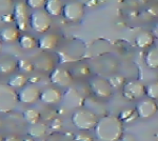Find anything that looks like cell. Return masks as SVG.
<instances>
[{"instance_id":"1","label":"cell","mask_w":158,"mask_h":141,"mask_svg":"<svg viewBox=\"0 0 158 141\" xmlns=\"http://www.w3.org/2000/svg\"><path fill=\"white\" fill-rule=\"evenodd\" d=\"M95 137L99 141H120L123 135V123L115 115H104L94 127Z\"/></svg>"},{"instance_id":"2","label":"cell","mask_w":158,"mask_h":141,"mask_svg":"<svg viewBox=\"0 0 158 141\" xmlns=\"http://www.w3.org/2000/svg\"><path fill=\"white\" fill-rule=\"evenodd\" d=\"M98 119L99 118L96 113L83 106L76 109L71 117L74 126L82 132L94 130L98 122Z\"/></svg>"},{"instance_id":"3","label":"cell","mask_w":158,"mask_h":141,"mask_svg":"<svg viewBox=\"0 0 158 141\" xmlns=\"http://www.w3.org/2000/svg\"><path fill=\"white\" fill-rule=\"evenodd\" d=\"M19 103L18 93L7 83H0V114H9Z\"/></svg>"},{"instance_id":"4","label":"cell","mask_w":158,"mask_h":141,"mask_svg":"<svg viewBox=\"0 0 158 141\" xmlns=\"http://www.w3.org/2000/svg\"><path fill=\"white\" fill-rule=\"evenodd\" d=\"M29 25L31 29L38 34H45L52 27V17L44 10H36L30 14Z\"/></svg>"},{"instance_id":"5","label":"cell","mask_w":158,"mask_h":141,"mask_svg":"<svg viewBox=\"0 0 158 141\" xmlns=\"http://www.w3.org/2000/svg\"><path fill=\"white\" fill-rule=\"evenodd\" d=\"M89 88L94 97L98 99H109L113 95V88L109 80L102 77H94L89 81Z\"/></svg>"},{"instance_id":"6","label":"cell","mask_w":158,"mask_h":141,"mask_svg":"<svg viewBox=\"0 0 158 141\" xmlns=\"http://www.w3.org/2000/svg\"><path fill=\"white\" fill-rule=\"evenodd\" d=\"M50 81L53 86L59 89H68L72 85L74 82V77L70 70L63 68V66H57L50 73Z\"/></svg>"},{"instance_id":"7","label":"cell","mask_w":158,"mask_h":141,"mask_svg":"<svg viewBox=\"0 0 158 141\" xmlns=\"http://www.w3.org/2000/svg\"><path fill=\"white\" fill-rule=\"evenodd\" d=\"M85 6L82 2L71 0L63 4L62 17L69 22H78L85 17Z\"/></svg>"},{"instance_id":"8","label":"cell","mask_w":158,"mask_h":141,"mask_svg":"<svg viewBox=\"0 0 158 141\" xmlns=\"http://www.w3.org/2000/svg\"><path fill=\"white\" fill-rule=\"evenodd\" d=\"M146 95V85L139 80L126 81L122 86V96L129 101H136Z\"/></svg>"},{"instance_id":"9","label":"cell","mask_w":158,"mask_h":141,"mask_svg":"<svg viewBox=\"0 0 158 141\" xmlns=\"http://www.w3.org/2000/svg\"><path fill=\"white\" fill-rule=\"evenodd\" d=\"M17 93H18L19 103H22L24 106H33L40 100L41 89L36 84L27 83L22 89H18Z\"/></svg>"},{"instance_id":"10","label":"cell","mask_w":158,"mask_h":141,"mask_svg":"<svg viewBox=\"0 0 158 141\" xmlns=\"http://www.w3.org/2000/svg\"><path fill=\"white\" fill-rule=\"evenodd\" d=\"M13 15H14V22L16 23V27L20 32H25L29 29L30 14L25 2H17L13 9Z\"/></svg>"},{"instance_id":"11","label":"cell","mask_w":158,"mask_h":141,"mask_svg":"<svg viewBox=\"0 0 158 141\" xmlns=\"http://www.w3.org/2000/svg\"><path fill=\"white\" fill-rule=\"evenodd\" d=\"M135 111L137 113V116L140 119L148 120L154 117L158 112V104L156 100L151 98H141L136 104Z\"/></svg>"},{"instance_id":"12","label":"cell","mask_w":158,"mask_h":141,"mask_svg":"<svg viewBox=\"0 0 158 141\" xmlns=\"http://www.w3.org/2000/svg\"><path fill=\"white\" fill-rule=\"evenodd\" d=\"M62 99L63 93L61 89L56 88V86H49L41 91L39 101L47 106H57L62 102Z\"/></svg>"},{"instance_id":"13","label":"cell","mask_w":158,"mask_h":141,"mask_svg":"<svg viewBox=\"0 0 158 141\" xmlns=\"http://www.w3.org/2000/svg\"><path fill=\"white\" fill-rule=\"evenodd\" d=\"M32 61L33 64H34L35 71L41 72V73H47V72L51 73L56 68L55 60L53 59V57L44 52H43V54L36 56L34 59H32Z\"/></svg>"},{"instance_id":"14","label":"cell","mask_w":158,"mask_h":141,"mask_svg":"<svg viewBox=\"0 0 158 141\" xmlns=\"http://www.w3.org/2000/svg\"><path fill=\"white\" fill-rule=\"evenodd\" d=\"M58 44H59V36L49 32L42 34L37 42V47L44 53L54 51Z\"/></svg>"},{"instance_id":"15","label":"cell","mask_w":158,"mask_h":141,"mask_svg":"<svg viewBox=\"0 0 158 141\" xmlns=\"http://www.w3.org/2000/svg\"><path fill=\"white\" fill-rule=\"evenodd\" d=\"M63 102L67 103L68 106L70 107H76V109H79V107L83 106V102H85V97L82 96L77 89H73V88H68L67 92L63 93Z\"/></svg>"},{"instance_id":"16","label":"cell","mask_w":158,"mask_h":141,"mask_svg":"<svg viewBox=\"0 0 158 141\" xmlns=\"http://www.w3.org/2000/svg\"><path fill=\"white\" fill-rule=\"evenodd\" d=\"M18 72V60L13 56L0 57V74L1 75H13Z\"/></svg>"},{"instance_id":"17","label":"cell","mask_w":158,"mask_h":141,"mask_svg":"<svg viewBox=\"0 0 158 141\" xmlns=\"http://www.w3.org/2000/svg\"><path fill=\"white\" fill-rule=\"evenodd\" d=\"M20 33L21 32L16 27L6 25L0 31V40L4 43H14L18 41L20 35H21Z\"/></svg>"},{"instance_id":"18","label":"cell","mask_w":158,"mask_h":141,"mask_svg":"<svg viewBox=\"0 0 158 141\" xmlns=\"http://www.w3.org/2000/svg\"><path fill=\"white\" fill-rule=\"evenodd\" d=\"M155 42V38L152 35L151 32L143 31L140 32L138 35L135 37V45L139 48H147L153 47Z\"/></svg>"},{"instance_id":"19","label":"cell","mask_w":158,"mask_h":141,"mask_svg":"<svg viewBox=\"0 0 158 141\" xmlns=\"http://www.w3.org/2000/svg\"><path fill=\"white\" fill-rule=\"evenodd\" d=\"M27 83H29V77L23 73H20V72H16V73L11 75V77L9 78V81H7V84L16 91L22 89Z\"/></svg>"},{"instance_id":"20","label":"cell","mask_w":158,"mask_h":141,"mask_svg":"<svg viewBox=\"0 0 158 141\" xmlns=\"http://www.w3.org/2000/svg\"><path fill=\"white\" fill-rule=\"evenodd\" d=\"M63 3L61 0H47L44 4V10L51 17H58L62 14Z\"/></svg>"},{"instance_id":"21","label":"cell","mask_w":158,"mask_h":141,"mask_svg":"<svg viewBox=\"0 0 158 141\" xmlns=\"http://www.w3.org/2000/svg\"><path fill=\"white\" fill-rule=\"evenodd\" d=\"M144 63L150 70H158V47H151L144 55Z\"/></svg>"},{"instance_id":"22","label":"cell","mask_w":158,"mask_h":141,"mask_svg":"<svg viewBox=\"0 0 158 141\" xmlns=\"http://www.w3.org/2000/svg\"><path fill=\"white\" fill-rule=\"evenodd\" d=\"M48 132V126L45 123H42L41 121L38 123L30 125L29 130H27V136L36 139H40V138L44 137Z\"/></svg>"},{"instance_id":"23","label":"cell","mask_w":158,"mask_h":141,"mask_svg":"<svg viewBox=\"0 0 158 141\" xmlns=\"http://www.w3.org/2000/svg\"><path fill=\"white\" fill-rule=\"evenodd\" d=\"M22 117L23 120L27 123H29L30 125L38 123V122L41 121L42 115L38 110L34 109V107H29V109L24 110L22 113Z\"/></svg>"},{"instance_id":"24","label":"cell","mask_w":158,"mask_h":141,"mask_svg":"<svg viewBox=\"0 0 158 141\" xmlns=\"http://www.w3.org/2000/svg\"><path fill=\"white\" fill-rule=\"evenodd\" d=\"M18 44L19 47L22 48V50H25V51H30V50H33L37 47V42L38 40L34 36L30 35V34H21L18 39Z\"/></svg>"},{"instance_id":"25","label":"cell","mask_w":158,"mask_h":141,"mask_svg":"<svg viewBox=\"0 0 158 141\" xmlns=\"http://www.w3.org/2000/svg\"><path fill=\"white\" fill-rule=\"evenodd\" d=\"M71 73L75 78H85L91 74V68H89L88 64L85 63H77L75 66H73L72 70H70Z\"/></svg>"},{"instance_id":"26","label":"cell","mask_w":158,"mask_h":141,"mask_svg":"<svg viewBox=\"0 0 158 141\" xmlns=\"http://www.w3.org/2000/svg\"><path fill=\"white\" fill-rule=\"evenodd\" d=\"M118 118L121 120L122 123H131V122L135 121L138 116H137L135 109H124L120 112Z\"/></svg>"},{"instance_id":"27","label":"cell","mask_w":158,"mask_h":141,"mask_svg":"<svg viewBox=\"0 0 158 141\" xmlns=\"http://www.w3.org/2000/svg\"><path fill=\"white\" fill-rule=\"evenodd\" d=\"M34 64H33L32 59L29 58H20L18 59V72L23 74H30L34 72Z\"/></svg>"},{"instance_id":"28","label":"cell","mask_w":158,"mask_h":141,"mask_svg":"<svg viewBox=\"0 0 158 141\" xmlns=\"http://www.w3.org/2000/svg\"><path fill=\"white\" fill-rule=\"evenodd\" d=\"M146 95L148 98L158 100V80L152 81L146 85Z\"/></svg>"},{"instance_id":"29","label":"cell","mask_w":158,"mask_h":141,"mask_svg":"<svg viewBox=\"0 0 158 141\" xmlns=\"http://www.w3.org/2000/svg\"><path fill=\"white\" fill-rule=\"evenodd\" d=\"M110 84H111V86L113 89H118V88H122L123 86V84L126 83V78L124 77H122L120 75H114L112 76L111 78L108 79Z\"/></svg>"},{"instance_id":"30","label":"cell","mask_w":158,"mask_h":141,"mask_svg":"<svg viewBox=\"0 0 158 141\" xmlns=\"http://www.w3.org/2000/svg\"><path fill=\"white\" fill-rule=\"evenodd\" d=\"M45 2H47V0H25V4H27V9H31L33 11L42 10L44 7Z\"/></svg>"},{"instance_id":"31","label":"cell","mask_w":158,"mask_h":141,"mask_svg":"<svg viewBox=\"0 0 158 141\" xmlns=\"http://www.w3.org/2000/svg\"><path fill=\"white\" fill-rule=\"evenodd\" d=\"M50 126L55 131L60 130L61 127H62V121H61V119H59V118H56V119H54L52 122H51Z\"/></svg>"},{"instance_id":"32","label":"cell","mask_w":158,"mask_h":141,"mask_svg":"<svg viewBox=\"0 0 158 141\" xmlns=\"http://www.w3.org/2000/svg\"><path fill=\"white\" fill-rule=\"evenodd\" d=\"M1 20L4 22V23H12V22H14V15L12 14H9V13H6V14H3L1 16Z\"/></svg>"},{"instance_id":"33","label":"cell","mask_w":158,"mask_h":141,"mask_svg":"<svg viewBox=\"0 0 158 141\" xmlns=\"http://www.w3.org/2000/svg\"><path fill=\"white\" fill-rule=\"evenodd\" d=\"M120 141H136V138H135V136L132 135V134H127L126 135L123 133V135H122Z\"/></svg>"},{"instance_id":"34","label":"cell","mask_w":158,"mask_h":141,"mask_svg":"<svg viewBox=\"0 0 158 141\" xmlns=\"http://www.w3.org/2000/svg\"><path fill=\"white\" fill-rule=\"evenodd\" d=\"M3 141H22V140L16 135H9L6 137H4Z\"/></svg>"},{"instance_id":"35","label":"cell","mask_w":158,"mask_h":141,"mask_svg":"<svg viewBox=\"0 0 158 141\" xmlns=\"http://www.w3.org/2000/svg\"><path fill=\"white\" fill-rule=\"evenodd\" d=\"M151 33H152V35L154 36L155 39H158V23H156L154 25V27H153Z\"/></svg>"},{"instance_id":"36","label":"cell","mask_w":158,"mask_h":141,"mask_svg":"<svg viewBox=\"0 0 158 141\" xmlns=\"http://www.w3.org/2000/svg\"><path fill=\"white\" fill-rule=\"evenodd\" d=\"M134 1L135 2H137V3H138V4H142V3H146V2L148 1V0H134Z\"/></svg>"},{"instance_id":"37","label":"cell","mask_w":158,"mask_h":141,"mask_svg":"<svg viewBox=\"0 0 158 141\" xmlns=\"http://www.w3.org/2000/svg\"><path fill=\"white\" fill-rule=\"evenodd\" d=\"M22 141H35V139L34 138H32V137H30V136H27V138H25V139H23Z\"/></svg>"},{"instance_id":"38","label":"cell","mask_w":158,"mask_h":141,"mask_svg":"<svg viewBox=\"0 0 158 141\" xmlns=\"http://www.w3.org/2000/svg\"><path fill=\"white\" fill-rule=\"evenodd\" d=\"M2 48H3V42L0 40V54L2 53Z\"/></svg>"},{"instance_id":"39","label":"cell","mask_w":158,"mask_h":141,"mask_svg":"<svg viewBox=\"0 0 158 141\" xmlns=\"http://www.w3.org/2000/svg\"><path fill=\"white\" fill-rule=\"evenodd\" d=\"M3 139H4V137L1 134H0V141H3Z\"/></svg>"},{"instance_id":"40","label":"cell","mask_w":158,"mask_h":141,"mask_svg":"<svg viewBox=\"0 0 158 141\" xmlns=\"http://www.w3.org/2000/svg\"><path fill=\"white\" fill-rule=\"evenodd\" d=\"M1 125H2V120L0 119V126H1Z\"/></svg>"}]
</instances>
